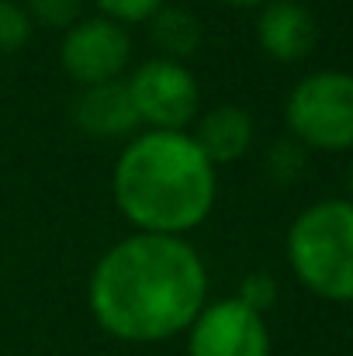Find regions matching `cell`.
<instances>
[{
  "label": "cell",
  "mask_w": 353,
  "mask_h": 356,
  "mask_svg": "<svg viewBox=\"0 0 353 356\" xmlns=\"http://www.w3.org/2000/svg\"><path fill=\"white\" fill-rule=\"evenodd\" d=\"M80 7H84V0H28L24 10H28L31 24L70 31L80 21Z\"/></svg>",
  "instance_id": "cell-13"
},
{
  "label": "cell",
  "mask_w": 353,
  "mask_h": 356,
  "mask_svg": "<svg viewBox=\"0 0 353 356\" xmlns=\"http://www.w3.org/2000/svg\"><path fill=\"white\" fill-rule=\"evenodd\" d=\"M222 3H233V7H256V3H267V0H222Z\"/></svg>",
  "instance_id": "cell-17"
},
{
  "label": "cell",
  "mask_w": 353,
  "mask_h": 356,
  "mask_svg": "<svg viewBox=\"0 0 353 356\" xmlns=\"http://www.w3.org/2000/svg\"><path fill=\"white\" fill-rule=\"evenodd\" d=\"M111 191L139 232L184 238L212 215L219 173L187 131H142L121 149Z\"/></svg>",
  "instance_id": "cell-2"
},
{
  "label": "cell",
  "mask_w": 353,
  "mask_h": 356,
  "mask_svg": "<svg viewBox=\"0 0 353 356\" xmlns=\"http://www.w3.org/2000/svg\"><path fill=\"white\" fill-rule=\"evenodd\" d=\"M288 263L319 298L353 301V201H315L288 232Z\"/></svg>",
  "instance_id": "cell-3"
},
{
  "label": "cell",
  "mask_w": 353,
  "mask_h": 356,
  "mask_svg": "<svg viewBox=\"0 0 353 356\" xmlns=\"http://www.w3.org/2000/svg\"><path fill=\"white\" fill-rule=\"evenodd\" d=\"M298 145H301V142H277V145L270 149V173H274L277 180H291V177L301 170L305 156H301Z\"/></svg>",
  "instance_id": "cell-16"
},
{
  "label": "cell",
  "mask_w": 353,
  "mask_h": 356,
  "mask_svg": "<svg viewBox=\"0 0 353 356\" xmlns=\"http://www.w3.org/2000/svg\"><path fill=\"white\" fill-rule=\"evenodd\" d=\"M187 356H270V329L260 312L222 298L205 305L187 329Z\"/></svg>",
  "instance_id": "cell-7"
},
{
  "label": "cell",
  "mask_w": 353,
  "mask_h": 356,
  "mask_svg": "<svg viewBox=\"0 0 353 356\" xmlns=\"http://www.w3.org/2000/svg\"><path fill=\"white\" fill-rule=\"evenodd\" d=\"M70 118L91 138H125L139 128V115H135L125 80L80 87L70 104Z\"/></svg>",
  "instance_id": "cell-9"
},
{
  "label": "cell",
  "mask_w": 353,
  "mask_h": 356,
  "mask_svg": "<svg viewBox=\"0 0 353 356\" xmlns=\"http://www.w3.org/2000/svg\"><path fill=\"white\" fill-rule=\"evenodd\" d=\"M208 298L198 249L177 236L115 242L94 266L87 301L97 325L121 343H163L194 325Z\"/></svg>",
  "instance_id": "cell-1"
},
{
  "label": "cell",
  "mask_w": 353,
  "mask_h": 356,
  "mask_svg": "<svg viewBox=\"0 0 353 356\" xmlns=\"http://www.w3.org/2000/svg\"><path fill=\"white\" fill-rule=\"evenodd\" d=\"M201 35H205V28H201L198 14L180 3H163L149 17V38L163 52V59L184 63L187 56H194L201 49Z\"/></svg>",
  "instance_id": "cell-11"
},
{
  "label": "cell",
  "mask_w": 353,
  "mask_h": 356,
  "mask_svg": "<svg viewBox=\"0 0 353 356\" xmlns=\"http://www.w3.org/2000/svg\"><path fill=\"white\" fill-rule=\"evenodd\" d=\"M295 142L340 152L353 149V73L322 70L295 83L284 104Z\"/></svg>",
  "instance_id": "cell-4"
},
{
  "label": "cell",
  "mask_w": 353,
  "mask_h": 356,
  "mask_svg": "<svg viewBox=\"0 0 353 356\" xmlns=\"http://www.w3.org/2000/svg\"><path fill=\"white\" fill-rule=\"evenodd\" d=\"M350 194H353V163H350Z\"/></svg>",
  "instance_id": "cell-18"
},
{
  "label": "cell",
  "mask_w": 353,
  "mask_h": 356,
  "mask_svg": "<svg viewBox=\"0 0 353 356\" xmlns=\"http://www.w3.org/2000/svg\"><path fill=\"white\" fill-rule=\"evenodd\" d=\"M101 7V17H111L118 24H135L149 21L166 0H94Z\"/></svg>",
  "instance_id": "cell-15"
},
{
  "label": "cell",
  "mask_w": 353,
  "mask_h": 356,
  "mask_svg": "<svg viewBox=\"0 0 353 356\" xmlns=\"http://www.w3.org/2000/svg\"><path fill=\"white\" fill-rule=\"evenodd\" d=\"M59 63L77 87L121 80L132 63V38L111 17H80L59 45Z\"/></svg>",
  "instance_id": "cell-6"
},
{
  "label": "cell",
  "mask_w": 353,
  "mask_h": 356,
  "mask_svg": "<svg viewBox=\"0 0 353 356\" xmlns=\"http://www.w3.org/2000/svg\"><path fill=\"white\" fill-rule=\"evenodd\" d=\"M128 97L135 104L139 124H149V131H184L198 118V80L184 63L173 59H146L135 66V73L125 80Z\"/></svg>",
  "instance_id": "cell-5"
},
{
  "label": "cell",
  "mask_w": 353,
  "mask_h": 356,
  "mask_svg": "<svg viewBox=\"0 0 353 356\" xmlns=\"http://www.w3.org/2000/svg\"><path fill=\"white\" fill-rule=\"evenodd\" d=\"M235 301H242L246 308H253V312L263 315V312L277 301V280H274L270 273H249V277H242Z\"/></svg>",
  "instance_id": "cell-14"
},
{
  "label": "cell",
  "mask_w": 353,
  "mask_h": 356,
  "mask_svg": "<svg viewBox=\"0 0 353 356\" xmlns=\"http://www.w3.org/2000/svg\"><path fill=\"white\" fill-rule=\"evenodd\" d=\"M191 138L198 142V149L208 156L212 166L235 163L253 145V115L239 104H219L198 118V128Z\"/></svg>",
  "instance_id": "cell-10"
},
{
  "label": "cell",
  "mask_w": 353,
  "mask_h": 356,
  "mask_svg": "<svg viewBox=\"0 0 353 356\" xmlns=\"http://www.w3.org/2000/svg\"><path fill=\"white\" fill-rule=\"evenodd\" d=\"M31 17L24 10V3L14 0H0V52H17L31 42Z\"/></svg>",
  "instance_id": "cell-12"
},
{
  "label": "cell",
  "mask_w": 353,
  "mask_h": 356,
  "mask_svg": "<svg viewBox=\"0 0 353 356\" xmlns=\"http://www.w3.org/2000/svg\"><path fill=\"white\" fill-rule=\"evenodd\" d=\"M319 24L312 10L298 0H267L256 21L260 49L277 63H298L315 49Z\"/></svg>",
  "instance_id": "cell-8"
}]
</instances>
